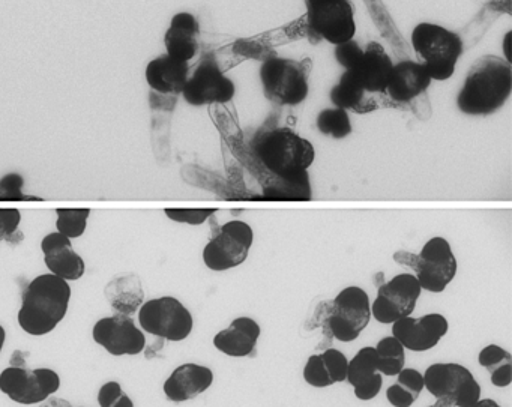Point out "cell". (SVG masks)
<instances>
[{
  "instance_id": "cell-1",
  "label": "cell",
  "mask_w": 512,
  "mask_h": 407,
  "mask_svg": "<svg viewBox=\"0 0 512 407\" xmlns=\"http://www.w3.org/2000/svg\"><path fill=\"white\" fill-rule=\"evenodd\" d=\"M512 92V67L499 56H481L467 71L457 107L469 116H487L505 106Z\"/></svg>"
},
{
  "instance_id": "cell-2",
  "label": "cell",
  "mask_w": 512,
  "mask_h": 407,
  "mask_svg": "<svg viewBox=\"0 0 512 407\" xmlns=\"http://www.w3.org/2000/svg\"><path fill=\"white\" fill-rule=\"evenodd\" d=\"M71 296L70 283L50 272L34 278L23 290L17 313L20 328L32 337L49 335L67 317Z\"/></svg>"
},
{
  "instance_id": "cell-3",
  "label": "cell",
  "mask_w": 512,
  "mask_h": 407,
  "mask_svg": "<svg viewBox=\"0 0 512 407\" xmlns=\"http://www.w3.org/2000/svg\"><path fill=\"white\" fill-rule=\"evenodd\" d=\"M260 163L275 178L292 179L308 173L316 160L313 143L289 127H278L262 134L256 143Z\"/></svg>"
},
{
  "instance_id": "cell-4",
  "label": "cell",
  "mask_w": 512,
  "mask_h": 407,
  "mask_svg": "<svg viewBox=\"0 0 512 407\" xmlns=\"http://www.w3.org/2000/svg\"><path fill=\"white\" fill-rule=\"evenodd\" d=\"M413 52L427 70L431 80L445 82L454 76L458 59L463 55L460 35L436 23H419L412 31Z\"/></svg>"
},
{
  "instance_id": "cell-5",
  "label": "cell",
  "mask_w": 512,
  "mask_h": 407,
  "mask_svg": "<svg viewBox=\"0 0 512 407\" xmlns=\"http://www.w3.org/2000/svg\"><path fill=\"white\" fill-rule=\"evenodd\" d=\"M394 260L398 265L412 269L422 290L430 293L445 292L446 287L457 277V257L448 239L443 236L428 239L418 254L397 251Z\"/></svg>"
},
{
  "instance_id": "cell-6",
  "label": "cell",
  "mask_w": 512,
  "mask_h": 407,
  "mask_svg": "<svg viewBox=\"0 0 512 407\" xmlns=\"http://www.w3.org/2000/svg\"><path fill=\"white\" fill-rule=\"evenodd\" d=\"M308 77L310 70L307 62L295 59L271 56L260 67V82L265 97L280 106H299L307 100L310 92Z\"/></svg>"
},
{
  "instance_id": "cell-7",
  "label": "cell",
  "mask_w": 512,
  "mask_h": 407,
  "mask_svg": "<svg viewBox=\"0 0 512 407\" xmlns=\"http://www.w3.org/2000/svg\"><path fill=\"white\" fill-rule=\"evenodd\" d=\"M140 329L170 343H181L194 329L191 311L175 296H160L143 302L137 311Z\"/></svg>"
},
{
  "instance_id": "cell-8",
  "label": "cell",
  "mask_w": 512,
  "mask_h": 407,
  "mask_svg": "<svg viewBox=\"0 0 512 407\" xmlns=\"http://www.w3.org/2000/svg\"><path fill=\"white\" fill-rule=\"evenodd\" d=\"M371 299L359 286H347L329 301L328 328L332 338L341 343H352L370 325Z\"/></svg>"
},
{
  "instance_id": "cell-9",
  "label": "cell",
  "mask_w": 512,
  "mask_h": 407,
  "mask_svg": "<svg viewBox=\"0 0 512 407\" xmlns=\"http://www.w3.org/2000/svg\"><path fill=\"white\" fill-rule=\"evenodd\" d=\"M253 244L254 230L250 224L242 220L227 221L203 248V263L214 272L238 268L250 256Z\"/></svg>"
},
{
  "instance_id": "cell-10",
  "label": "cell",
  "mask_w": 512,
  "mask_h": 407,
  "mask_svg": "<svg viewBox=\"0 0 512 407\" xmlns=\"http://www.w3.org/2000/svg\"><path fill=\"white\" fill-rule=\"evenodd\" d=\"M307 25L311 35L332 46L353 40L355 13L349 0H305Z\"/></svg>"
},
{
  "instance_id": "cell-11",
  "label": "cell",
  "mask_w": 512,
  "mask_h": 407,
  "mask_svg": "<svg viewBox=\"0 0 512 407\" xmlns=\"http://www.w3.org/2000/svg\"><path fill=\"white\" fill-rule=\"evenodd\" d=\"M425 389L434 398H451L455 407H470L481 400L482 389L472 371L458 362H436L424 373Z\"/></svg>"
},
{
  "instance_id": "cell-12",
  "label": "cell",
  "mask_w": 512,
  "mask_h": 407,
  "mask_svg": "<svg viewBox=\"0 0 512 407\" xmlns=\"http://www.w3.org/2000/svg\"><path fill=\"white\" fill-rule=\"evenodd\" d=\"M61 376L52 368L8 367L0 373V392L22 406L41 404L61 389Z\"/></svg>"
},
{
  "instance_id": "cell-13",
  "label": "cell",
  "mask_w": 512,
  "mask_h": 407,
  "mask_svg": "<svg viewBox=\"0 0 512 407\" xmlns=\"http://www.w3.org/2000/svg\"><path fill=\"white\" fill-rule=\"evenodd\" d=\"M422 287L410 272L395 275L377 287L371 302V317L382 325H392L403 317L412 316L421 298Z\"/></svg>"
},
{
  "instance_id": "cell-14",
  "label": "cell",
  "mask_w": 512,
  "mask_h": 407,
  "mask_svg": "<svg viewBox=\"0 0 512 407\" xmlns=\"http://www.w3.org/2000/svg\"><path fill=\"white\" fill-rule=\"evenodd\" d=\"M235 94V83L223 73L217 59L211 55L202 59L182 89V97L194 107L226 104L233 100Z\"/></svg>"
},
{
  "instance_id": "cell-15",
  "label": "cell",
  "mask_w": 512,
  "mask_h": 407,
  "mask_svg": "<svg viewBox=\"0 0 512 407\" xmlns=\"http://www.w3.org/2000/svg\"><path fill=\"white\" fill-rule=\"evenodd\" d=\"M92 338L112 356H137L146 347L145 332L130 316L103 317L92 328Z\"/></svg>"
},
{
  "instance_id": "cell-16",
  "label": "cell",
  "mask_w": 512,
  "mask_h": 407,
  "mask_svg": "<svg viewBox=\"0 0 512 407\" xmlns=\"http://www.w3.org/2000/svg\"><path fill=\"white\" fill-rule=\"evenodd\" d=\"M448 331V319L440 313L407 316L392 323V335L403 344L404 349L416 353L434 349Z\"/></svg>"
},
{
  "instance_id": "cell-17",
  "label": "cell",
  "mask_w": 512,
  "mask_h": 407,
  "mask_svg": "<svg viewBox=\"0 0 512 407\" xmlns=\"http://www.w3.org/2000/svg\"><path fill=\"white\" fill-rule=\"evenodd\" d=\"M41 251L44 254V265L50 274L68 283L79 281L85 275V260L74 250L73 241L62 233L53 232L44 236Z\"/></svg>"
},
{
  "instance_id": "cell-18",
  "label": "cell",
  "mask_w": 512,
  "mask_h": 407,
  "mask_svg": "<svg viewBox=\"0 0 512 407\" xmlns=\"http://www.w3.org/2000/svg\"><path fill=\"white\" fill-rule=\"evenodd\" d=\"M214 380L212 368L196 362H185L167 377L163 385L164 395L173 403H185L205 394L214 385Z\"/></svg>"
},
{
  "instance_id": "cell-19",
  "label": "cell",
  "mask_w": 512,
  "mask_h": 407,
  "mask_svg": "<svg viewBox=\"0 0 512 407\" xmlns=\"http://www.w3.org/2000/svg\"><path fill=\"white\" fill-rule=\"evenodd\" d=\"M262 328L253 317L239 316L215 334L212 344L229 358H247L256 352Z\"/></svg>"
},
{
  "instance_id": "cell-20",
  "label": "cell",
  "mask_w": 512,
  "mask_h": 407,
  "mask_svg": "<svg viewBox=\"0 0 512 407\" xmlns=\"http://www.w3.org/2000/svg\"><path fill=\"white\" fill-rule=\"evenodd\" d=\"M346 380L352 386L353 394L358 400L371 401L380 394L383 376L377 367L374 346L362 347L352 359H349Z\"/></svg>"
},
{
  "instance_id": "cell-21",
  "label": "cell",
  "mask_w": 512,
  "mask_h": 407,
  "mask_svg": "<svg viewBox=\"0 0 512 407\" xmlns=\"http://www.w3.org/2000/svg\"><path fill=\"white\" fill-rule=\"evenodd\" d=\"M394 62L389 58L383 46L376 41H371L364 49V55L359 59L355 68H352L353 76L356 77L367 94H385L391 77Z\"/></svg>"
},
{
  "instance_id": "cell-22",
  "label": "cell",
  "mask_w": 512,
  "mask_h": 407,
  "mask_svg": "<svg viewBox=\"0 0 512 407\" xmlns=\"http://www.w3.org/2000/svg\"><path fill=\"white\" fill-rule=\"evenodd\" d=\"M431 77L418 61H400L392 67L385 94L397 103H409L430 88Z\"/></svg>"
},
{
  "instance_id": "cell-23",
  "label": "cell",
  "mask_w": 512,
  "mask_h": 407,
  "mask_svg": "<svg viewBox=\"0 0 512 407\" xmlns=\"http://www.w3.org/2000/svg\"><path fill=\"white\" fill-rule=\"evenodd\" d=\"M145 76L149 88L155 94L176 97L182 94V89L190 77V65L188 62L170 58L169 55L158 56L149 62Z\"/></svg>"
},
{
  "instance_id": "cell-24",
  "label": "cell",
  "mask_w": 512,
  "mask_h": 407,
  "mask_svg": "<svg viewBox=\"0 0 512 407\" xmlns=\"http://www.w3.org/2000/svg\"><path fill=\"white\" fill-rule=\"evenodd\" d=\"M200 25L190 13L173 16L169 29L164 35V46L170 58L190 62L199 50Z\"/></svg>"
},
{
  "instance_id": "cell-25",
  "label": "cell",
  "mask_w": 512,
  "mask_h": 407,
  "mask_svg": "<svg viewBox=\"0 0 512 407\" xmlns=\"http://www.w3.org/2000/svg\"><path fill=\"white\" fill-rule=\"evenodd\" d=\"M104 298L116 314L134 316L145 302V290L142 280L134 272H122L115 275L104 286Z\"/></svg>"
},
{
  "instance_id": "cell-26",
  "label": "cell",
  "mask_w": 512,
  "mask_h": 407,
  "mask_svg": "<svg viewBox=\"0 0 512 407\" xmlns=\"http://www.w3.org/2000/svg\"><path fill=\"white\" fill-rule=\"evenodd\" d=\"M329 98L334 107L344 109L346 112L352 110V112L367 113L377 109V104L367 97V92L353 76L352 71H344L340 82L331 89Z\"/></svg>"
},
{
  "instance_id": "cell-27",
  "label": "cell",
  "mask_w": 512,
  "mask_h": 407,
  "mask_svg": "<svg viewBox=\"0 0 512 407\" xmlns=\"http://www.w3.org/2000/svg\"><path fill=\"white\" fill-rule=\"evenodd\" d=\"M374 349H376L377 367L382 376H397L406 367V349L394 335L377 341Z\"/></svg>"
},
{
  "instance_id": "cell-28",
  "label": "cell",
  "mask_w": 512,
  "mask_h": 407,
  "mask_svg": "<svg viewBox=\"0 0 512 407\" xmlns=\"http://www.w3.org/2000/svg\"><path fill=\"white\" fill-rule=\"evenodd\" d=\"M317 130L323 136L332 137V139H346L352 133V122H350L349 112L344 109H325L317 115Z\"/></svg>"
},
{
  "instance_id": "cell-29",
  "label": "cell",
  "mask_w": 512,
  "mask_h": 407,
  "mask_svg": "<svg viewBox=\"0 0 512 407\" xmlns=\"http://www.w3.org/2000/svg\"><path fill=\"white\" fill-rule=\"evenodd\" d=\"M56 232L62 233L68 239L82 238L88 229L89 217H91V209H56Z\"/></svg>"
},
{
  "instance_id": "cell-30",
  "label": "cell",
  "mask_w": 512,
  "mask_h": 407,
  "mask_svg": "<svg viewBox=\"0 0 512 407\" xmlns=\"http://www.w3.org/2000/svg\"><path fill=\"white\" fill-rule=\"evenodd\" d=\"M305 382L313 388H329L332 386L331 377H329L328 370H326L325 362H323L322 355L316 353L307 359L302 371Z\"/></svg>"
},
{
  "instance_id": "cell-31",
  "label": "cell",
  "mask_w": 512,
  "mask_h": 407,
  "mask_svg": "<svg viewBox=\"0 0 512 407\" xmlns=\"http://www.w3.org/2000/svg\"><path fill=\"white\" fill-rule=\"evenodd\" d=\"M320 355H322L323 362H325V367L326 370H328L329 377H331L332 385L346 382L349 358H347L341 350L334 349V347L323 350Z\"/></svg>"
},
{
  "instance_id": "cell-32",
  "label": "cell",
  "mask_w": 512,
  "mask_h": 407,
  "mask_svg": "<svg viewBox=\"0 0 512 407\" xmlns=\"http://www.w3.org/2000/svg\"><path fill=\"white\" fill-rule=\"evenodd\" d=\"M97 400L100 407H134V401L116 380H110L101 386Z\"/></svg>"
},
{
  "instance_id": "cell-33",
  "label": "cell",
  "mask_w": 512,
  "mask_h": 407,
  "mask_svg": "<svg viewBox=\"0 0 512 407\" xmlns=\"http://www.w3.org/2000/svg\"><path fill=\"white\" fill-rule=\"evenodd\" d=\"M164 214L170 221H175L179 224H188V226H202L209 218L217 214V209L202 208V209H164Z\"/></svg>"
},
{
  "instance_id": "cell-34",
  "label": "cell",
  "mask_w": 512,
  "mask_h": 407,
  "mask_svg": "<svg viewBox=\"0 0 512 407\" xmlns=\"http://www.w3.org/2000/svg\"><path fill=\"white\" fill-rule=\"evenodd\" d=\"M25 179L19 173H10L0 179V202H25Z\"/></svg>"
},
{
  "instance_id": "cell-35",
  "label": "cell",
  "mask_w": 512,
  "mask_h": 407,
  "mask_svg": "<svg viewBox=\"0 0 512 407\" xmlns=\"http://www.w3.org/2000/svg\"><path fill=\"white\" fill-rule=\"evenodd\" d=\"M505 362H512V356L499 344H488L478 355V364L488 371L494 370Z\"/></svg>"
},
{
  "instance_id": "cell-36",
  "label": "cell",
  "mask_w": 512,
  "mask_h": 407,
  "mask_svg": "<svg viewBox=\"0 0 512 407\" xmlns=\"http://www.w3.org/2000/svg\"><path fill=\"white\" fill-rule=\"evenodd\" d=\"M334 55L344 71H349L358 64L359 59L364 55V49H361V46L355 40H350L335 46Z\"/></svg>"
},
{
  "instance_id": "cell-37",
  "label": "cell",
  "mask_w": 512,
  "mask_h": 407,
  "mask_svg": "<svg viewBox=\"0 0 512 407\" xmlns=\"http://www.w3.org/2000/svg\"><path fill=\"white\" fill-rule=\"evenodd\" d=\"M22 223V214L16 208H0V242L5 241L8 235L19 230Z\"/></svg>"
},
{
  "instance_id": "cell-38",
  "label": "cell",
  "mask_w": 512,
  "mask_h": 407,
  "mask_svg": "<svg viewBox=\"0 0 512 407\" xmlns=\"http://www.w3.org/2000/svg\"><path fill=\"white\" fill-rule=\"evenodd\" d=\"M397 382L403 385L404 388L409 389L415 395H421L425 389L424 373L416 370V368L404 367L400 373L397 374Z\"/></svg>"
},
{
  "instance_id": "cell-39",
  "label": "cell",
  "mask_w": 512,
  "mask_h": 407,
  "mask_svg": "<svg viewBox=\"0 0 512 407\" xmlns=\"http://www.w3.org/2000/svg\"><path fill=\"white\" fill-rule=\"evenodd\" d=\"M386 400L394 407H410L418 400V395L413 394L397 382L386 389Z\"/></svg>"
},
{
  "instance_id": "cell-40",
  "label": "cell",
  "mask_w": 512,
  "mask_h": 407,
  "mask_svg": "<svg viewBox=\"0 0 512 407\" xmlns=\"http://www.w3.org/2000/svg\"><path fill=\"white\" fill-rule=\"evenodd\" d=\"M490 380L496 388H508L512 383V362H505L491 370Z\"/></svg>"
},
{
  "instance_id": "cell-41",
  "label": "cell",
  "mask_w": 512,
  "mask_h": 407,
  "mask_svg": "<svg viewBox=\"0 0 512 407\" xmlns=\"http://www.w3.org/2000/svg\"><path fill=\"white\" fill-rule=\"evenodd\" d=\"M29 356H31V352L20 349L14 350V352L11 353L10 367L28 368Z\"/></svg>"
},
{
  "instance_id": "cell-42",
  "label": "cell",
  "mask_w": 512,
  "mask_h": 407,
  "mask_svg": "<svg viewBox=\"0 0 512 407\" xmlns=\"http://www.w3.org/2000/svg\"><path fill=\"white\" fill-rule=\"evenodd\" d=\"M164 347V340H161V338H158L157 343L152 344V346H146L145 350H143V353H145L146 359H155L160 356L161 350H163Z\"/></svg>"
},
{
  "instance_id": "cell-43",
  "label": "cell",
  "mask_w": 512,
  "mask_h": 407,
  "mask_svg": "<svg viewBox=\"0 0 512 407\" xmlns=\"http://www.w3.org/2000/svg\"><path fill=\"white\" fill-rule=\"evenodd\" d=\"M40 407H73L70 401L64 400V398L49 397L46 401L40 404Z\"/></svg>"
},
{
  "instance_id": "cell-44",
  "label": "cell",
  "mask_w": 512,
  "mask_h": 407,
  "mask_svg": "<svg viewBox=\"0 0 512 407\" xmlns=\"http://www.w3.org/2000/svg\"><path fill=\"white\" fill-rule=\"evenodd\" d=\"M511 38L512 32H506L505 38H503V56H505V61L511 64Z\"/></svg>"
},
{
  "instance_id": "cell-45",
  "label": "cell",
  "mask_w": 512,
  "mask_h": 407,
  "mask_svg": "<svg viewBox=\"0 0 512 407\" xmlns=\"http://www.w3.org/2000/svg\"><path fill=\"white\" fill-rule=\"evenodd\" d=\"M23 239H25V235H23L22 230H16V232L11 233V235H8L7 238H5V242L10 245H14V247H17V245L22 244Z\"/></svg>"
},
{
  "instance_id": "cell-46",
  "label": "cell",
  "mask_w": 512,
  "mask_h": 407,
  "mask_svg": "<svg viewBox=\"0 0 512 407\" xmlns=\"http://www.w3.org/2000/svg\"><path fill=\"white\" fill-rule=\"evenodd\" d=\"M470 407H503L500 406L497 401L491 400V398H481V400L478 401V403L473 404V406Z\"/></svg>"
},
{
  "instance_id": "cell-47",
  "label": "cell",
  "mask_w": 512,
  "mask_h": 407,
  "mask_svg": "<svg viewBox=\"0 0 512 407\" xmlns=\"http://www.w3.org/2000/svg\"><path fill=\"white\" fill-rule=\"evenodd\" d=\"M427 407H455V404L451 398H436V403Z\"/></svg>"
},
{
  "instance_id": "cell-48",
  "label": "cell",
  "mask_w": 512,
  "mask_h": 407,
  "mask_svg": "<svg viewBox=\"0 0 512 407\" xmlns=\"http://www.w3.org/2000/svg\"><path fill=\"white\" fill-rule=\"evenodd\" d=\"M5 343H7V331H5L4 326L0 325V353H2Z\"/></svg>"
},
{
  "instance_id": "cell-49",
  "label": "cell",
  "mask_w": 512,
  "mask_h": 407,
  "mask_svg": "<svg viewBox=\"0 0 512 407\" xmlns=\"http://www.w3.org/2000/svg\"><path fill=\"white\" fill-rule=\"evenodd\" d=\"M43 197L31 196V194H26L25 202H43Z\"/></svg>"
},
{
  "instance_id": "cell-50",
  "label": "cell",
  "mask_w": 512,
  "mask_h": 407,
  "mask_svg": "<svg viewBox=\"0 0 512 407\" xmlns=\"http://www.w3.org/2000/svg\"><path fill=\"white\" fill-rule=\"evenodd\" d=\"M74 407V406H73ZM77 407H85V406H77Z\"/></svg>"
}]
</instances>
